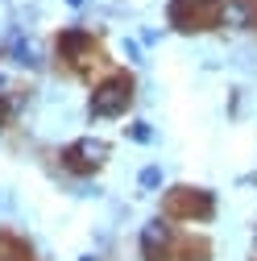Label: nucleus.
Returning a JSON list of instances; mask_svg holds the SVG:
<instances>
[{"label":"nucleus","mask_w":257,"mask_h":261,"mask_svg":"<svg viewBox=\"0 0 257 261\" xmlns=\"http://www.w3.org/2000/svg\"><path fill=\"white\" fill-rule=\"evenodd\" d=\"M128 100H133V83H128L124 75H116V79H108L91 95V116H116V112L128 108Z\"/></svg>","instance_id":"1"},{"label":"nucleus","mask_w":257,"mask_h":261,"mask_svg":"<svg viewBox=\"0 0 257 261\" xmlns=\"http://www.w3.org/2000/svg\"><path fill=\"white\" fill-rule=\"evenodd\" d=\"M166 212L170 216H212V195L208 191H191V187H174L170 199H166Z\"/></svg>","instance_id":"2"},{"label":"nucleus","mask_w":257,"mask_h":261,"mask_svg":"<svg viewBox=\"0 0 257 261\" xmlns=\"http://www.w3.org/2000/svg\"><path fill=\"white\" fill-rule=\"evenodd\" d=\"M141 249H145V261H162L166 249H170V228L162 220H149L145 232H141Z\"/></svg>","instance_id":"3"},{"label":"nucleus","mask_w":257,"mask_h":261,"mask_svg":"<svg viewBox=\"0 0 257 261\" xmlns=\"http://www.w3.org/2000/svg\"><path fill=\"white\" fill-rule=\"evenodd\" d=\"M104 153H108V145H104V141H91V137H87V141H79L67 158H83L87 166H100V162H104Z\"/></svg>","instance_id":"4"},{"label":"nucleus","mask_w":257,"mask_h":261,"mask_svg":"<svg viewBox=\"0 0 257 261\" xmlns=\"http://www.w3.org/2000/svg\"><path fill=\"white\" fill-rule=\"evenodd\" d=\"M158 182H162V170H158V166L141 170V187H158Z\"/></svg>","instance_id":"5"},{"label":"nucleus","mask_w":257,"mask_h":261,"mask_svg":"<svg viewBox=\"0 0 257 261\" xmlns=\"http://www.w3.org/2000/svg\"><path fill=\"white\" fill-rule=\"evenodd\" d=\"M67 5H83V0H67Z\"/></svg>","instance_id":"6"},{"label":"nucleus","mask_w":257,"mask_h":261,"mask_svg":"<svg viewBox=\"0 0 257 261\" xmlns=\"http://www.w3.org/2000/svg\"><path fill=\"white\" fill-rule=\"evenodd\" d=\"M0 124H5V108H0Z\"/></svg>","instance_id":"7"},{"label":"nucleus","mask_w":257,"mask_h":261,"mask_svg":"<svg viewBox=\"0 0 257 261\" xmlns=\"http://www.w3.org/2000/svg\"><path fill=\"white\" fill-rule=\"evenodd\" d=\"M0 203H5V195H0Z\"/></svg>","instance_id":"8"}]
</instances>
